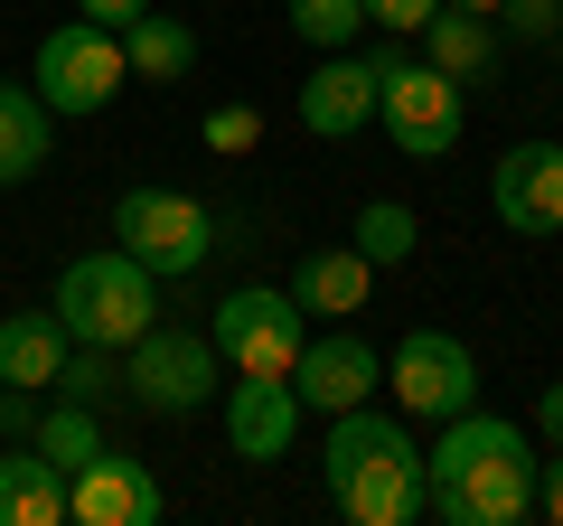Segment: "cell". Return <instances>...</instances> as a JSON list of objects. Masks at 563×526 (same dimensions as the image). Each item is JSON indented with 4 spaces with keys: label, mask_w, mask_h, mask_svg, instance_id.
Instances as JSON below:
<instances>
[{
    "label": "cell",
    "mask_w": 563,
    "mask_h": 526,
    "mask_svg": "<svg viewBox=\"0 0 563 526\" xmlns=\"http://www.w3.org/2000/svg\"><path fill=\"white\" fill-rule=\"evenodd\" d=\"M29 442H38L47 461H57L66 480H76V470H85V461L103 451V424H95V405H66V395H57V405H38V424H29Z\"/></svg>",
    "instance_id": "44dd1931"
},
{
    "label": "cell",
    "mask_w": 563,
    "mask_h": 526,
    "mask_svg": "<svg viewBox=\"0 0 563 526\" xmlns=\"http://www.w3.org/2000/svg\"><path fill=\"white\" fill-rule=\"evenodd\" d=\"M385 385V358L357 339V329H310L301 339V358H291V395H301V414H347V405H366Z\"/></svg>",
    "instance_id": "8fae6325"
},
{
    "label": "cell",
    "mask_w": 563,
    "mask_h": 526,
    "mask_svg": "<svg viewBox=\"0 0 563 526\" xmlns=\"http://www.w3.org/2000/svg\"><path fill=\"white\" fill-rule=\"evenodd\" d=\"M536 517L563 526V451H554V461H536Z\"/></svg>",
    "instance_id": "83f0119b"
},
{
    "label": "cell",
    "mask_w": 563,
    "mask_h": 526,
    "mask_svg": "<svg viewBox=\"0 0 563 526\" xmlns=\"http://www.w3.org/2000/svg\"><path fill=\"white\" fill-rule=\"evenodd\" d=\"M422 517L442 526H526L536 517V442L507 414H451L422 451Z\"/></svg>",
    "instance_id": "6da1fadb"
},
{
    "label": "cell",
    "mask_w": 563,
    "mask_h": 526,
    "mask_svg": "<svg viewBox=\"0 0 563 526\" xmlns=\"http://www.w3.org/2000/svg\"><path fill=\"white\" fill-rule=\"evenodd\" d=\"M0 526H66V470L38 442L0 451Z\"/></svg>",
    "instance_id": "e0dca14e"
},
{
    "label": "cell",
    "mask_w": 563,
    "mask_h": 526,
    "mask_svg": "<svg viewBox=\"0 0 563 526\" xmlns=\"http://www.w3.org/2000/svg\"><path fill=\"white\" fill-rule=\"evenodd\" d=\"M376 122L395 132L404 161H451L470 132V85L442 76L432 57H404V47H376Z\"/></svg>",
    "instance_id": "277c9868"
},
{
    "label": "cell",
    "mask_w": 563,
    "mask_h": 526,
    "mask_svg": "<svg viewBox=\"0 0 563 526\" xmlns=\"http://www.w3.org/2000/svg\"><path fill=\"white\" fill-rule=\"evenodd\" d=\"M254 142H263L254 103H217V113H207V151H254Z\"/></svg>",
    "instance_id": "484cf974"
},
{
    "label": "cell",
    "mask_w": 563,
    "mask_h": 526,
    "mask_svg": "<svg viewBox=\"0 0 563 526\" xmlns=\"http://www.w3.org/2000/svg\"><path fill=\"white\" fill-rule=\"evenodd\" d=\"M122 385H132V405L141 414H169V424H188V414L217 405V385H225V358L207 329H141L132 348H122Z\"/></svg>",
    "instance_id": "52a82bcc"
},
{
    "label": "cell",
    "mask_w": 563,
    "mask_h": 526,
    "mask_svg": "<svg viewBox=\"0 0 563 526\" xmlns=\"http://www.w3.org/2000/svg\"><path fill=\"white\" fill-rule=\"evenodd\" d=\"M122 57H132V76L179 85L188 66H198V29H188V20H169V10H141V20L122 29Z\"/></svg>",
    "instance_id": "ffe728a7"
},
{
    "label": "cell",
    "mask_w": 563,
    "mask_h": 526,
    "mask_svg": "<svg viewBox=\"0 0 563 526\" xmlns=\"http://www.w3.org/2000/svg\"><path fill=\"white\" fill-rule=\"evenodd\" d=\"M301 122L320 142H357L366 122H376V66L347 57V47H320V66L301 85Z\"/></svg>",
    "instance_id": "5bb4252c"
},
{
    "label": "cell",
    "mask_w": 563,
    "mask_h": 526,
    "mask_svg": "<svg viewBox=\"0 0 563 526\" xmlns=\"http://www.w3.org/2000/svg\"><path fill=\"white\" fill-rule=\"evenodd\" d=\"M57 395H66V405H113V395H122V366H113V348H66V366H57Z\"/></svg>",
    "instance_id": "603a6c76"
},
{
    "label": "cell",
    "mask_w": 563,
    "mask_h": 526,
    "mask_svg": "<svg viewBox=\"0 0 563 526\" xmlns=\"http://www.w3.org/2000/svg\"><path fill=\"white\" fill-rule=\"evenodd\" d=\"M207 339H217L225 376H291V358L310 339V310L282 283H235L217 302V320H207Z\"/></svg>",
    "instance_id": "ba28073f"
},
{
    "label": "cell",
    "mask_w": 563,
    "mask_h": 526,
    "mask_svg": "<svg viewBox=\"0 0 563 526\" xmlns=\"http://www.w3.org/2000/svg\"><path fill=\"white\" fill-rule=\"evenodd\" d=\"M347 244H357L366 263H404L422 244V217H413V207H395V198H376V207H357V235H347Z\"/></svg>",
    "instance_id": "7402d4cb"
},
{
    "label": "cell",
    "mask_w": 563,
    "mask_h": 526,
    "mask_svg": "<svg viewBox=\"0 0 563 526\" xmlns=\"http://www.w3.org/2000/svg\"><path fill=\"white\" fill-rule=\"evenodd\" d=\"M113 244L141 263V273H161V283H188L207 254L225 244V217L207 198H188V188H122L113 198Z\"/></svg>",
    "instance_id": "5b68a950"
},
{
    "label": "cell",
    "mask_w": 563,
    "mask_h": 526,
    "mask_svg": "<svg viewBox=\"0 0 563 526\" xmlns=\"http://www.w3.org/2000/svg\"><path fill=\"white\" fill-rule=\"evenodd\" d=\"M320 480H329V498H339L347 526H413L422 517V451L404 432V414H376V395L329 414Z\"/></svg>",
    "instance_id": "7a4b0ae2"
},
{
    "label": "cell",
    "mask_w": 563,
    "mask_h": 526,
    "mask_svg": "<svg viewBox=\"0 0 563 526\" xmlns=\"http://www.w3.org/2000/svg\"><path fill=\"white\" fill-rule=\"evenodd\" d=\"M66 517H76V526H161L169 517V489H161V470L141 461V451L103 442L95 461L66 480Z\"/></svg>",
    "instance_id": "30bf717a"
},
{
    "label": "cell",
    "mask_w": 563,
    "mask_h": 526,
    "mask_svg": "<svg viewBox=\"0 0 563 526\" xmlns=\"http://www.w3.org/2000/svg\"><path fill=\"white\" fill-rule=\"evenodd\" d=\"M470 405H479V358H470V339H451V329H404L395 339V414L451 424Z\"/></svg>",
    "instance_id": "9c48e42d"
},
{
    "label": "cell",
    "mask_w": 563,
    "mask_h": 526,
    "mask_svg": "<svg viewBox=\"0 0 563 526\" xmlns=\"http://www.w3.org/2000/svg\"><path fill=\"white\" fill-rule=\"evenodd\" d=\"M451 10H479V20H488V10H498V0H451Z\"/></svg>",
    "instance_id": "4dcf8cb0"
},
{
    "label": "cell",
    "mask_w": 563,
    "mask_h": 526,
    "mask_svg": "<svg viewBox=\"0 0 563 526\" xmlns=\"http://www.w3.org/2000/svg\"><path fill=\"white\" fill-rule=\"evenodd\" d=\"M225 405V442H235V461H291V442H301V395H291V376H225L217 385Z\"/></svg>",
    "instance_id": "7c38bea8"
},
{
    "label": "cell",
    "mask_w": 563,
    "mask_h": 526,
    "mask_svg": "<svg viewBox=\"0 0 563 526\" xmlns=\"http://www.w3.org/2000/svg\"><path fill=\"white\" fill-rule=\"evenodd\" d=\"M47 310L66 320V339H85V348H132L141 329L161 320V273H141L122 244H103V254H76L57 273V292H47Z\"/></svg>",
    "instance_id": "3957f363"
},
{
    "label": "cell",
    "mask_w": 563,
    "mask_h": 526,
    "mask_svg": "<svg viewBox=\"0 0 563 526\" xmlns=\"http://www.w3.org/2000/svg\"><path fill=\"white\" fill-rule=\"evenodd\" d=\"M488 207L507 235H563V142H517L488 169Z\"/></svg>",
    "instance_id": "4fadbf2b"
},
{
    "label": "cell",
    "mask_w": 563,
    "mask_h": 526,
    "mask_svg": "<svg viewBox=\"0 0 563 526\" xmlns=\"http://www.w3.org/2000/svg\"><path fill=\"white\" fill-rule=\"evenodd\" d=\"M66 320L57 310H10L0 320V385H57V366H66Z\"/></svg>",
    "instance_id": "d6986e66"
},
{
    "label": "cell",
    "mask_w": 563,
    "mask_h": 526,
    "mask_svg": "<svg viewBox=\"0 0 563 526\" xmlns=\"http://www.w3.org/2000/svg\"><path fill=\"white\" fill-rule=\"evenodd\" d=\"M29 85H38V103L47 113H76V122H95L103 103L132 85V57H122V29H103V20H66V29H47L38 39V57H29Z\"/></svg>",
    "instance_id": "8992f818"
},
{
    "label": "cell",
    "mask_w": 563,
    "mask_h": 526,
    "mask_svg": "<svg viewBox=\"0 0 563 526\" xmlns=\"http://www.w3.org/2000/svg\"><path fill=\"white\" fill-rule=\"evenodd\" d=\"M76 10H85V20H103V29H132L151 0H76Z\"/></svg>",
    "instance_id": "f546056e"
},
{
    "label": "cell",
    "mask_w": 563,
    "mask_h": 526,
    "mask_svg": "<svg viewBox=\"0 0 563 526\" xmlns=\"http://www.w3.org/2000/svg\"><path fill=\"white\" fill-rule=\"evenodd\" d=\"M366 29V0H291V39L301 47H347Z\"/></svg>",
    "instance_id": "cb8c5ba5"
},
{
    "label": "cell",
    "mask_w": 563,
    "mask_h": 526,
    "mask_svg": "<svg viewBox=\"0 0 563 526\" xmlns=\"http://www.w3.org/2000/svg\"><path fill=\"white\" fill-rule=\"evenodd\" d=\"M282 292H291L310 320H347V310H366V292H376V263H366L357 244H310Z\"/></svg>",
    "instance_id": "9a60e30c"
},
{
    "label": "cell",
    "mask_w": 563,
    "mask_h": 526,
    "mask_svg": "<svg viewBox=\"0 0 563 526\" xmlns=\"http://www.w3.org/2000/svg\"><path fill=\"white\" fill-rule=\"evenodd\" d=\"M488 20H498V39H517V47H554L563 39V0H498Z\"/></svg>",
    "instance_id": "d4e9b609"
},
{
    "label": "cell",
    "mask_w": 563,
    "mask_h": 526,
    "mask_svg": "<svg viewBox=\"0 0 563 526\" xmlns=\"http://www.w3.org/2000/svg\"><path fill=\"white\" fill-rule=\"evenodd\" d=\"M536 432H544V451H563V376L536 395Z\"/></svg>",
    "instance_id": "f1b7e54d"
},
{
    "label": "cell",
    "mask_w": 563,
    "mask_h": 526,
    "mask_svg": "<svg viewBox=\"0 0 563 526\" xmlns=\"http://www.w3.org/2000/svg\"><path fill=\"white\" fill-rule=\"evenodd\" d=\"M47 161H57V113L38 103V85L0 76V188H29Z\"/></svg>",
    "instance_id": "2e32d148"
},
{
    "label": "cell",
    "mask_w": 563,
    "mask_h": 526,
    "mask_svg": "<svg viewBox=\"0 0 563 526\" xmlns=\"http://www.w3.org/2000/svg\"><path fill=\"white\" fill-rule=\"evenodd\" d=\"M432 10H442V0H366V20H376V29H395V39H413V29L432 20Z\"/></svg>",
    "instance_id": "4316f807"
},
{
    "label": "cell",
    "mask_w": 563,
    "mask_h": 526,
    "mask_svg": "<svg viewBox=\"0 0 563 526\" xmlns=\"http://www.w3.org/2000/svg\"><path fill=\"white\" fill-rule=\"evenodd\" d=\"M413 39H422V57L442 66V76H461V85H479L488 66H498V20H479V10H451V0L413 29Z\"/></svg>",
    "instance_id": "ac0fdd59"
}]
</instances>
